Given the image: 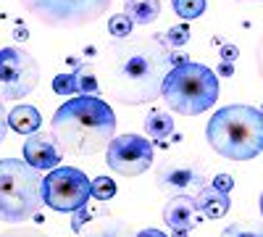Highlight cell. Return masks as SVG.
Segmentation results:
<instances>
[{"mask_svg": "<svg viewBox=\"0 0 263 237\" xmlns=\"http://www.w3.org/2000/svg\"><path fill=\"white\" fill-rule=\"evenodd\" d=\"M50 135L66 153L95 156L116 137V114L98 95H74L53 114Z\"/></svg>", "mask_w": 263, "mask_h": 237, "instance_id": "cell-2", "label": "cell"}, {"mask_svg": "<svg viewBox=\"0 0 263 237\" xmlns=\"http://www.w3.org/2000/svg\"><path fill=\"white\" fill-rule=\"evenodd\" d=\"M237 56H239V50H237L234 45H224V48H221V58H224L227 63H232V61H237Z\"/></svg>", "mask_w": 263, "mask_h": 237, "instance_id": "cell-29", "label": "cell"}, {"mask_svg": "<svg viewBox=\"0 0 263 237\" xmlns=\"http://www.w3.org/2000/svg\"><path fill=\"white\" fill-rule=\"evenodd\" d=\"M108 213V208L105 206H98V208H90V203H87L84 208H79V211H74V224H71V229L79 234L87 224H92L95 219H100V216H105Z\"/></svg>", "mask_w": 263, "mask_h": 237, "instance_id": "cell-19", "label": "cell"}, {"mask_svg": "<svg viewBox=\"0 0 263 237\" xmlns=\"http://www.w3.org/2000/svg\"><path fill=\"white\" fill-rule=\"evenodd\" d=\"M221 74H227V77L232 74V66H229V63H224V66H221Z\"/></svg>", "mask_w": 263, "mask_h": 237, "instance_id": "cell-33", "label": "cell"}, {"mask_svg": "<svg viewBox=\"0 0 263 237\" xmlns=\"http://www.w3.org/2000/svg\"><path fill=\"white\" fill-rule=\"evenodd\" d=\"M197 206H195V198L190 195H171L168 203L163 206V222L168 224V229L177 234V237H184L190 229H195L200 224V216H197Z\"/></svg>", "mask_w": 263, "mask_h": 237, "instance_id": "cell-12", "label": "cell"}, {"mask_svg": "<svg viewBox=\"0 0 263 237\" xmlns=\"http://www.w3.org/2000/svg\"><path fill=\"white\" fill-rule=\"evenodd\" d=\"M195 206L197 211L203 213L205 219H221L229 213V192H221V190H216L213 185L203 187L200 192L195 195Z\"/></svg>", "mask_w": 263, "mask_h": 237, "instance_id": "cell-13", "label": "cell"}, {"mask_svg": "<svg viewBox=\"0 0 263 237\" xmlns=\"http://www.w3.org/2000/svg\"><path fill=\"white\" fill-rule=\"evenodd\" d=\"M161 98L174 114L179 116H197L216 105L218 98V77L203 63L184 61L179 66H171L163 79Z\"/></svg>", "mask_w": 263, "mask_h": 237, "instance_id": "cell-4", "label": "cell"}, {"mask_svg": "<svg viewBox=\"0 0 263 237\" xmlns=\"http://www.w3.org/2000/svg\"><path fill=\"white\" fill-rule=\"evenodd\" d=\"M137 237H168L166 232H161V229H142V232H137Z\"/></svg>", "mask_w": 263, "mask_h": 237, "instance_id": "cell-31", "label": "cell"}, {"mask_svg": "<svg viewBox=\"0 0 263 237\" xmlns=\"http://www.w3.org/2000/svg\"><path fill=\"white\" fill-rule=\"evenodd\" d=\"M8 129H11V126H8V116H6V105H3V100H0V145H3Z\"/></svg>", "mask_w": 263, "mask_h": 237, "instance_id": "cell-28", "label": "cell"}, {"mask_svg": "<svg viewBox=\"0 0 263 237\" xmlns=\"http://www.w3.org/2000/svg\"><path fill=\"white\" fill-rule=\"evenodd\" d=\"M13 37H18V40H27V37H29V32H27L24 27H16V34H13Z\"/></svg>", "mask_w": 263, "mask_h": 237, "instance_id": "cell-32", "label": "cell"}, {"mask_svg": "<svg viewBox=\"0 0 263 237\" xmlns=\"http://www.w3.org/2000/svg\"><path fill=\"white\" fill-rule=\"evenodd\" d=\"M132 27H135V21H132L126 13H116V16H111V21H108V34H111L114 40H124V37L135 34Z\"/></svg>", "mask_w": 263, "mask_h": 237, "instance_id": "cell-20", "label": "cell"}, {"mask_svg": "<svg viewBox=\"0 0 263 237\" xmlns=\"http://www.w3.org/2000/svg\"><path fill=\"white\" fill-rule=\"evenodd\" d=\"M174 66V50L161 34H132L108 42L95 74L103 77L105 93L121 105H145L161 95L163 79Z\"/></svg>", "mask_w": 263, "mask_h": 237, "instance_id": "cell-1", "label": "cell"}, {"mask_svg": "<svg viewBox=\"0 0 263 237\" xmlns=\"http://www.w3.org/2000/svg\"><path fill=\"white\" fill-rule=\"evenodd\" d=\"M42 116L34 105H16V108L8 114V126L18 135H34L40 132Z\"/></svg>", "mask_w": 263, "mask_h": 237, "instance_id": "cell-15", "label": "cell"}, {"mask_svg": "<svg viewBox=\"0 0 263 237\" xmlns=\"http://www.w3.org/2000/svg\"><path fill=\"white\" fill-rule=\"evenodd\" d=\"M77 74V95H98V74L92 66H82Z\"/></svg>", "mask_w": 263, "mask_h": 237, "instance_id": "cell-18", "label": "cell"}, {"mask_svg": "<svg viewBox=\"0 0 263 237\" xmlns=\"http://www.w3.org/2000/svg\"><path fill=\"white\" fill-rule=\"evenodd\" d=\"M156 182L158 190L168 195H187V192H200L205 187V166L192 158H179V161H163L156 169Z\"/></svg>", "mask_w": 263, "mask_h": 237, "instance_id": "cell-10", "label": "cell"}, {"mask_svg": "<svg viewBox=\"0 0 263 237\" xmlns=\"http://www.w3.org/2000/svg\"><path fill=\"white\" fill-rule=\"evenodd\" d=\"M260 216H263V192H260Z\"/></svg>", "mask_w": 263, "mask_h": 237, "instance_id": "cell-34", "label": "cell"}, {"mask_svg": "<svg viewBox=\"0 0 263 237\" xmlns=\"http://www.w3.org/2000/svg\"><path fill=\"white\" fill-rule=\"evenodd\" d=\"M216 190H221V192H229L234 187V177L232 174H216V179L211 182Z\"/></svg>", "mask_w": 263, "mask_h": 237, "instance_id": "cell-27", "label": "cell"}, {"mask_svg": "<svg viewBox=\"0 0 263 237\" xmlns=\"http://www.w3.org/2000/svg\"><path fill=\"white\" fill-rule=\"evenodd\" d=\"M145 132L153 140H166L174 132V116H168L166 111H150L145 116Z\"/></svg>", "mask_w": 263, "mask_h": 237, "instance_id": "cell-17", "label": "cell"}, {"mask_svg": "<svg viewBox=\"0 0 263 237\" xmlns=\"http://www.w3.org/2000/svg\"><path fill=\"white\" fill-rule=\"evenodd\" d=\"M124 13L135 21V24L147 27L161 16V0H126Z\"/></svg>", "mask_w": 263, "mask_h": 237, "instance_id": "cell-16", "label": "cell"}, {"mask_svg": "<svg viewBox=\"0 0 263 237\" xmlns=\"http://www.w3.org/2000/svg\"><path fill=\"white\" fill-rule=\"evenodd\" d=\"M255 63H258V74L263 77V37L258 40V50H255Z\"/></svg>", "mask_w": 263, "mask_h": 237, "instance_id": "cell-30", "label": "cell"}, {"mask_svg": "<svg viewBox=\"0 0 263 237\" xmlns=\"http://www.w3.org/2000/svg\"><path fill=\"white\" fill-rule=\"evenodd\" d=\"M0 237H48V234L40 229H32V227H13V229H6Z\"/></svg>", "mask_w": 263, "mask_h": 237, "instance_id": "cell-26", "label": "cell"}, {"mask_svg": "<svg viewBox=\"0 0 263 237\" xmlns=\"http://www.w3.org/2000/svg\"><path fill=\"white\" fill-rule=\"evenodd\" d=\"M90 190H92L95 200H111L116 195V182L111 177H95L90 182Z\"/></svg>", "mask_w": 263, "mask_h": 237, "instance_id": "cell-23", "label": "cell"}, {"mask_svg": "<svg viewBox=\"0 0 263 237\" xmlns=\"http://www.w3.org/2000/svg\"><path fill=\"white\" fill-rule=\"evenodd\" d=\"M82 237H137L135 227L124 219H116L111 213H105V216L95 219L92 224H87L82 232Z\"/></svg>", "mask_w": 263, "mask_h": 237, "instance_id": "cell-14", "label": "cell"}, {"mask_svg": "<svg viewBox=\"0 0 263 237\" xmlns=\"http://www.w3.org/2000/svg\"><path fill=\"white\" fill-rule=\"evenodd\" d=\"M40 84V66L32 53L21 48H0V98L21 100Z\"/></svg>", "mask_w": 263, "mask_h": 237, "instance_id": "cell-8", "label": "cell"}, {"mask_svg": "<svg viewBox=\"0 0 263 237\" xmlns=\"http://www.w3.org/2000/svg\"><path fill=\"white\" fill-rule=\"evenodd\" d=\"M163 42L174 50V48H179V45H187L190 42V27L187 24H179V27H171L166 34H163Z\"/></svg>", "mask_w": 263, "mask_h": 237, "instance_id": "cell-24", "label": "cell"}, {"mask_svg": "<svg viewBox=\"0 0 263 237\" xmlns=\"http://www.w3.org/2000/svg\"><path fill=\"white\" fill-rule=\"evenodd\" d=\"M42 206V171L27 161H0V222L21 224Z\"/></svg>", "mask_w": 263, "mask_h": 237, "instance_id": "cell-5", "label": "cell"}, {"mask_svg": "<svg viewBox=\"0 0 263 237\" xmlns=\"http://www.w3.org/2000/svg\"><path fill=\"white\" fill-rule=\"evenodd\" d=\"M53 90L58 95H77V74H61L53 79Z\"/></svg>", "mask_w": 263, "mask_h": 237, "instance_id": "cell-25", "label": "cell"}, {"mask_svg": "<svg viewBox=\"0 0 263 237\" xmlns=\"http://www.w3.org/2000/svg\"><path fill=\"white\" fill-rule=\"evenodd\" d=\"M205 140L227 161H250L263 150V114L253 105H224L208 121Z\"/></svg>", "mask_w": 263, "mask_h": 237, "instance_id": "cell-3", "label": "cell"}, {"mask_svg": "<svg viewBox=\"0 0 263 237\" xmlns=\"http://www.w3.org/2000/svg\"><path fill=\"white\" fill-rule=\"evenodd\" d=\"M24 161L40 171H53L61 163V145L55 142L53 135L34 132L27 135L24 140Z\"/></svg>", "mask_w": 263, "mask_h": 237, "instance_id": "cell-11", "label": "cell"}, {"mask_svg": "<svg viewBox=\"0 0 263 237\" xmlns=\"http://www.w3.org/2000/svg\"><path fill=\"white\" fill-rule=\"evenodd\" d=\"M156 158V148L150 140L140 135H121L114 137L111 145L105 148V163L111 166L116 174L124 177H140L153 166Z\"/></svg>", "mask_w": 263, "mask_h": 237, "instance_id": "cell-9", "label": "cell"}, {"mask_svg": "<svg viewBox=\"0 0 263 237\" xmlns=\"http://www.w3.org/2000/svg\"><path fill=\"white\" fill-rule=\"evenodd\" d=\"M92 198L90 179L74 166H58L42 177V203L61 213H74L84 208Z\"/></svg>", "mask_w": 263, "mask_h": 237, "instance_id": "cell-7", "label": "cell"}, {"mask_svg": "<svg viewBox=\"0 0 263 237\" xmlns=\"http://www.w3.org/2000/svg\"><path fill=\"white\" fill-rule=\"evenodd\" d=\"M174 11H177L184 21L200 19L205 13V0H174Z\"/></svg>", "mask_w": 263, "mask_h": 237, "instance_id": "cell-22", "label": "cell"}, {"mask_svg": "<svg viewBox=\"0 0 263 237\" xmlns=\"http://www.w3.org/2000/svg\"><path fill=\"white\" fill-rule=\"evenodd\" d=\"M218 237H263V224L237 222V224H229Z\"/></svg>", "mask_w": 263, "mask_h": 237, "instance_id": "cell-21", "label": "cell"}, {"mask_svg": "<svg viewBox=\"0 0 263 237\" xmlns=\"http://www.w3.org/2000/svg\"><path fill=\"white\" fill-rule=\"evenodd\" d=\"M37 21L55 29H77L108 13L111 0H18Z\"/></svg>", "mask_w": 263, "mask_h": 237, "instance_id": "cell-6", "label": "cell"}]
</instances>
